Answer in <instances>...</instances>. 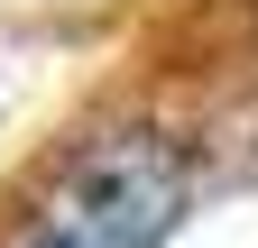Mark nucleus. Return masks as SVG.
<instances>
[{"instance_id":"obj_1","label":"nucleus","mask_w":258,"mask_h":248,"mask_svg":"<svg viewBox=\"0 0 258 248\" xmlns=\"http://www.w3.org/2000/svg\"><path fill=\"white\" fill-rule=\"evenodd\" d=\"M194 202V157L166 129H102L64 157L19 248H157Z\"/></svg>"}]
</instances>
